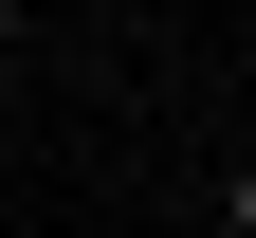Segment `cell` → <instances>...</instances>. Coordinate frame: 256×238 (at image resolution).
Segmentation results:
<instances>
[{
  "label": "cell",
  "mask_w": 256,
  "mask_h": 238,
  "mask_svg": "<svg viewBox=\"0 0 256 238\" xmlns=\"http://www.w3.org/2000/svg\"><path fill=\"white\" fill-rule=\"evenodd\" d=\"M220 238H256V147H238V165H220Z\"/></svg>",
  "instance_id": "1"
}]
</instances>
